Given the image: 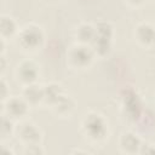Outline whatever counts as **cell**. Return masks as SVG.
<instances>
[{
    "label": "cell",
    "mask_w": 155,
    "mask_h": 155,
    "mask_svg": "<svg viewBox=\"0 0 155 155\" xmlns=\"http://www.w3.org/2000/svg\"><path fill=\"white\" fill-rule=\"evenodd\" d=\"M5 114L12 120H19L24 117L29 111V104L23 97H8L2 102Z\"/></svg>",
    "instance_id": "5b68a950"
},
{
    "label": "cell",
    "mask_w": 155,
    "mask_h": 155,
    "mask_svg": "<svg viewBox=\"0 0 155 155\" xmlns=\"http://www.w3.org/2000/svg\"><path fill=\"white\" fill-rule=\"evenodd\" d=\"M44 88V102L52 105L62 94V87L57 84H47L45 86H42Z\"/></svg>",
    "instance_id": "5bb4252c"
},
{
    "label": "cell",
    "mask_w": 155,
    "mask_h": 155,
    "mask_svg": "<svg viewBox=\"0 0 155 155\" xmlns=\"http://www.w3.org/2000/svg\"><path fill=\"white\" fill-rule=\"evenodd\" d=\"M17 137L21 142L24 143V145L28 144H38L41 140V132L36 127V125L31 122H22L16 128Z\"/></svg>",
    "instance_id": "8992f818"
},
{
    "label": "cell",
    "mask_w": 155,
    "mask_h": 155,
    "mask_svg": "<svg viewBox=\"0 0 155 155\" xmlns=\"http://www.w3.org/2000/svg\"><path fill=\"white\" fill-rule=\"evenodd\" d=\"M76 38L80 44H91L96 38V28L88 23H81L76 29Z\"/></svg>",
    "instance_id": "4fadbf2b"
},
{
    "label": "cell",
    "mask_w": 155,
    "mask_h": 155,
    "mask_svg": "<svg viewBox=\"0 0 155 155\" xmlns=\"http://www.w3.org/2000/svg\"><path fill=\"white\" fill-rule=\"evenodd\" d=\"M82 130H84L85 134L91 140H94V142L103 140L108 133L105 120L103 119L102 115H99L97 113H90L84 117Z\"/></svg>",
    "instance_id": "6da1fadb"
},
{
    "label": "cell",
    "mask_w": 155,
    "mask_h": 155,
    "mask_svg": "<svg viewBox=\"0 0 155 155\" xmlns=\"http://www.w3.org/2000/svg\"><path fill=\"white\" fill-rule=\"evenodd\" d=\"M125 1L130 5H132V6H139L144 2V0H125Z\"/></svg>",
    "instance_id": "44dd1931"
},
{
    "label": "cell",
    "mask_w": 155,
    "mask_h": 155,
    "mask_svg": "<svg viewBox=\"0 0 155 155\" xmlns=\"http://www.w3.org/2000/svg\"><path fill=\"white\" fill-rule=\"evenodd\" d=\"M121 103H122L124 114L127 116L128 120L136 121L142 116V114H143V102H142L139 94L134 90L126 88L122 92Z\"/></svg>",
    "instance_id": "3957f363"
},
{
    "label": "cell",
    "mask_w": 155,
    "mask_h": 155,
    "mask_svg": "<svg viewBox=\"0 0 155 155\" xmlns=\"http://www.w3.org/2000/svg\"><path fill=\"white\" fill-rule=\"evenodd\" d=\"M51 107H52L53 111L57 115H59V116H69L71 114V111L74 110V108H75V103L69 96L63 93Z\"/></svg>",
    "instance_id": "8fae6325"
},
{
    "label": "cell",
    "mask_w": 155,
    "mask_h": 155,
    "mask_svg": "<svg viewBox=\"0 0 155 155\" xmlns=\"http://www.w3.org/2000/svg\"><path fill=\"white\" fill-rule=\"evenodd\" d=\"M17 39L18 45L22 48L27 51H34L41 47L44 42V33L40 27L35 24H28L18 31Z\"/></svg>",
    "instance_id": "7a4b0ae2"
},
{
    "label": "cell",
    "mask_w": 155,
    "mask_h": 155,
    "mask_svg": "<svg viewBox=\"0 0 155 155\" xmlns=\"http://www.w3.org/2000/svg\"><path fill=\"white\" fill-rule=\"evenodd\" d=\"M0 87H1V101L5 102L8 98V93H7V84H6V81L4 79H1Z\"/></svg>",
    "instance_id": "ffe728a7"
},
{
    "label": "cell",
    "mask_w": 155,
    "mask_h": 155,
    "mask_svg": "<svg viewBox=\"0 0 155 155\" xmlns=\"http://www.w3.org/2000/svg\"><path fill=\"white\" fill-rule=\"evenodd\" d=\"M22 97L28 102L29 105H36L44 101V88L38 86L35 82L25 85L22 91Z\"/></svg>",
    "instance_id": "30bf717a"
},
{
    "label": "cell",
    "mask_w": 155,
    "mask_h": 155,
    "mask_svg": "<svg viewBox=\"0 0 155 155\" xmlns=\"http://www.w3.org/2000/svg\"><path fill=\"white\" fill-rule=\"evenodd\" d=\"M142 154H155V144H142L140 151Z\"/></svg>",
    "instance_id": "d6986e66"
},
{
    "label": "cell",
    "mask_w": 155,
    "mask_h": 155,
    "mask_svg": "<svg viewBox=\"0 0 155 155\" xmlns=\"http://www.w3.org/2000/svg\"><path fill=\"white\" fill-rule=\"evenodd\" d=\"M120 148L126 154H134L139 153L142 148L140 138L133 132H124L120 137Z\"/></svg>",
    "instance_id": "ba28073f"
},
{
    "label": "cell",
    "mask_w": 155,
    "mask_h": 155,
    "mask_svg": "<svg viewBox=\"0 0 155 155\" xmlns=\"http://www.w3.org/2000/svg\"><path fill=\"white\" fill-rule=\"evenodd\" d=\"M92 45V50L94 52V54H98L101 57L108 54L110 52L111 48V40L110 39H105V38H101L97 36L93 39V41L91 42Z\"/></svg>",
    "instance_id": "9a60e30c"
},
{
    "label": "cell",
    "mask_w": 155,
    "mask_h": 155,
    "mask_svg": "<svg viewBox=\"0 0 155 155\" xmlns=\"http://www.w3.org/2000/svg\"><path fill=\"white\" fill-rule=\"evenodd\" d=\"M17 78L24 85L34 84L39 76V67L30 59H25L21 62L16 70Z\"/></svg>",
    "instance_id": "52a82bcc"
},
{
    "label": "cell",
    "mask_w": 155,
    "mask_h": 155,
    "mask_svg": "<svg viewBox=\"0 0 155 155\" xmlns=\"http://www.w3.org/2000/svg\"><path fill=\"white\" fill-rule=\"evenodd\" d=\"M24 153L29 154V155H40V154H44V149L41 148V145L39 143L38 144H28V145H25Z\"/></svg>",
    "instance_id": "ac0fdd59"
},
{
    "label": "cell",
    "mask_w": 155,
    "mask_h": 155,
    "mask_svg": "<svg viewBox=\"0 0 155 155\" xmlns=\"http://www.w3.org/2000/svg\"><path fill=\"white\" fill-rule=\"evenodd\" d=\"M68 58L70 63L76 68H87L94 58V52L92 47H88L85 44L75 45L70 48Z\"/></svg>",
    "instance_id": "277c9868"
},
{
    "label": "cell",
    "mask_w": 155,
    "mask_h": 155,
    "mask_svg": "<svg viewBox=\"0 0 155 155\" xmlns=\"http://www.w3.org/2000/svg\"><path fill=\"white\" fill-rule=\"evenodd\" d=\"M15 132H16V127L13 126V120L11 117H8L6 114L2 115L1 121H0V134H1V137L7 138Z\"/></svg>",
    "instance_id": "2e32d148"
},
{
    "label": "cell",
    "mask_w": 155,
    "mask_h": 155,
    "mask_svg": "<svg viewBox=\"0 0 155 155\" xmlns=\"http://www.w3.org/2000/svg\"><path fill=\"white\" fill-rule=\"evenodd\" d=\"M96 35L101 36V38H105V39H113L114 35V28L109 22L105 21H101L96 24Z\"/></svg>",
    "instance_id": "e0dca14e"
},
{
    "label": "cell",
    "mask_w": 155,
    "mask_h": 155,
    "mask_svg": "<svg viewBox=\"0 0 155 155\" xmlns=\"http://www.w3.org/2000/svg\"><path fill=\"white\" fill-rule=\"evenodd\" d=\"M17 24L15 22V19L10 16L2 15L0 18V34H1V39H7V38H12L16 33H17Z\"/></svg>",
    "instance_id": "7c38bea8"
},
{
    "label": "cell",
    "mask_w": 155,
    "mask_h": 155,
    "mask_svg": "<svg viewBox=\"0 0 155 155\" xmlns=\"http://www.w3.org/2000/svg\"><path fill=\"white\" fill-rule=\"evenodd\" d=\"M136 39L144 46L155 45V28L149 23H139L134 31Z\"/></svg>",
    "instance_id": "9c48e42d"
}]
</instances>
